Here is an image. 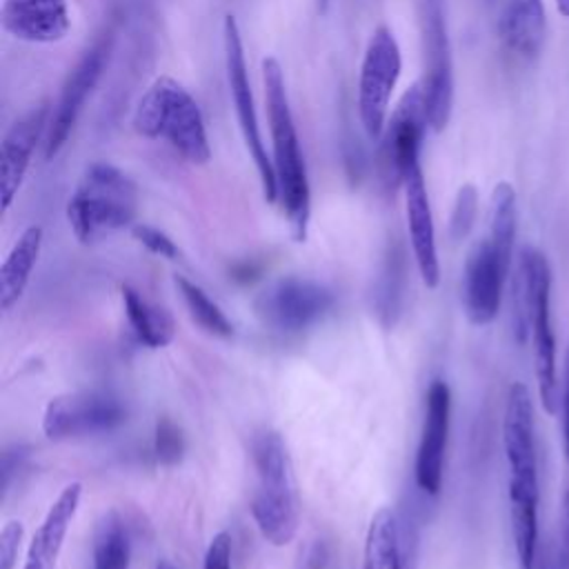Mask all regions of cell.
<instances>
[{
	"label": "cell",
	"instance_id": "ba28073f",
	"mask_svg": "<svg viewBox=\"0 0 569 569\" xmlns=\"http://www.w3.org/2000/svg\"><path fill=\"white\" fill-rule=\"evenodd\" d=\"M400 71L402 53L398 40L389 27L380 24L367 42L358 73V118L371 140H378L385 133Z\"/></svg>",
	"mask_w": 569,
	"mask_h": 569
},
{
	"label": "cell",
	"instance_id": "1f68e13d",
	"mask_svg": "<svg viewBox=\"0 0 569 569\" xmlns=\"http://www.w3.org/2000/svg\"><path fill=\"white\" fill-rule=\"evenodd\" d=\"M202 569H233L231 567V536L227 531H220L211 538L207 553H204Z\"/></svg>",
	"mask_w": 569,
	"mask_h": 569
},
{
	"label": "cell",
	"instance_id": "6da1fadb",
	"mask_svg": "<svg viewBox=\"0 0 569 569\" xmlns=\"http://www.w3.org/2000/svg\"><path fill=\"white\" fill-rule=\"evenodd\" d=\"M502 447L509 467V513L518 569H536L538 549V460L533 438V405L529 389L513 382L507 391Z\"/></svg>",
	"mask_w": 569,
	"mask_h": 569
},
{
	"label": "cell",
	"instance_id": "836d02e7",
	"mask_svg": "<svg viewBox=\"0 0 569 569\" xmlns=\"http://www.w3.org/2000/svg\"><path fill=\"white\" fill-rule=\"evenodd\" d=\"M562 431H565V451H567V458H569V351H567L565 393H562Z\"/></svg>",
	"mask_w": 569,
	"mask_h": 569
},
{
	"label": "cell",
	"instance_id": "603a6c76",
	"mask_svg": "<svg viewBox=\"0 0 569 569\" xmlns=\"http://www.w3.org/2000/svg\"><path fill=\"white\" fill-rule=\"evenodd\" d=\"M362 569H398V513L389 507L378 509L369 522Z\"/></svg>",
	"mask_w": 569,
	"mask_h": 569
},
{
	"label": "cell",
	"instance_id": "2e32d148",
	"mask_svg": "<svg viewBox=\"0 0 569 569\" xmlns=\"http://www.w3.org/2000/svg\"><path fill=\"white\" fill-rule=\"evenodd\" d=\"M49 116H51V111H49L47 102H40L36 107H31L22 118H18L2 138V147H0L2 211H9L13 198L18 196V191L24 182L36 144L40 138L44 140V136H47Z\"/></svg>",
	"mask_w": 569,
	"mask_h": 569
},
{
	"label": "cell",
	"instance_id": "8d00e7d4",
	"mask_svg": "<svg viewBox=\"0 0 569 569\" xmlns=\"http://www.w3.org/2000/svg\"><path fill=\"white\" fill-rule=\"evenodd\" d=\"M156 569H176V567H173L169 560H160V562L156 565Z\"/></svg>",
	"mask_w": 569,
	"mask_h": 569
},
{
	"label": "cell",
	"instance_id": "5b68a950",
	"mask_svg": "<svg viewBox=\"0 0 569 569\" xmlns=\"http://www.w3.org/2000/svg\"><path fill=\"white\" fill-rule=\"evenodd\" d=\"M136 182L109 162H93L84 169L67 202V220L76 240L91 244L129 227L136 218Z\"/></svg>",
	"mask_w": 569,
	"mask_h": 569
},
{
	"label": "cell",
	"instance_id": "f546056e",
	"mask_svg": "<svg viewBox=\"0 0 569 569\" xmlns=\"http://www.w3.org/2000/svg\"><path fill=\"white\" fill-rule=\"evenodd\" d=\"M24 527L20 520H9L0 531V569H13L22 545Z\"/></svg>",
	"mask_w": 569,
	"mask_h": 569
},
{
	"label": "cell",
	"instance_id": "e575fe53",
	"mask_svg": "<svg viewBox=\"0 0 569 569\" xmlns=\"http://www.w3.org/2000/svg\"><path fill=\"white\" fill-rule=\"evenodd\" d=\"M556 9L560 16L569 18V0H556Z\"/></svg>",
	"mask_w": 569,
	"mask_h": 569
},
{
	"label": "cell",
	"instance_id": "7c38bea8",
	"mask_svg": "<svg viewBox=\"0 0 569 569\" xmlns=\"http://www.w3.org/2000/svg\"><path fill=\"white\" fill-rule=\"evenodd\" d=\"M333 307V293L307 278H280L256 298L260 320L278 331H302Z\"/></svg>",
	"mask_w": 569,
	"mask_h": 569
},
{
	"label": "cell",
	"instance_id": "7402d4cb",
	"mask_svg": "<svg viewBox=\"0 0 569 569\" xmlns=\"http://www.w3.org/2000/svg\"><path fill=\"white\" fill-rule=\"evenodd\" d=\"M122 305L133 333L144 347L162 349L173 340L176 322L164 307L144 300L140 291L129 284H122Z\"/></svg>",
	"mask_w": 569,
	"mask_h": 569
},
{
	"label": "cell",
	"instance_id": "9c48e42d",
	"mask_svg": "<svg viewBox=\"0 0 569 569\" xmlns=\"http://www.w3.org/2000/svg\"><path fill=\"white\" fill-rule=\"evenodd\" d=\"M113 42H116V29L107 27L93 38V42L80 53L76 64L69 69L62 82L60 96L49 116V127L42 142L44 160H53L67 144L87 98L93 93L98 80L104 73V67L113 51Z\"/></svg>",
	"mask_w": 569,
	"mask_h": 569
},
{
	"label": "cell",
	"instance_id": "cb8c5ba5",
	"mask_svg": "<svg viewBox=\"0 0 569 569\" xmlns=\"http://www.w3.org/2000/svg\"><path fill=\"white\" fill-rule=\"evenodd\" d=\"M131 540L122 518L107 511L93 531V569H129Z\"/></svg>",
	"mask_w": 569,
	"mask_h": 569
},
{
	"label": "cell",
	"instance_id": "f1b7e54d",
	"mask_svg": "<svg viewBox=\"0 0 569 569\" xmlns=\"http://www.w3.org/2000/svg\"><path fill=\"white\" fill-rule=\"evenodd\" d=\"M398 569H418V527L407 516H398Z\"/></svg>",
	"mask_w": 569,
	"mask_h": 569
},
{
	"label": "cell",
	"instance_id": "4fadbf2b",
	"mask_svg": "<svg viewBox=\"0 0 569 569\" xmlns=\"http://www.w3.org/2000/svg\"><path fill=\"white\" fill-rule=\"evenodd\" d=\"M429 127L422 84H413L393 109L382 133L380 167L387 180L402 182L405 173L420 164V144Z\"/></svg>",
	"mask_w": 569,
	"mask_h": 569
},
{
	"label": "cell",
	"instance_id": "d590c367",
	"mask_svg": "<svg viewBox=\"0 0 569 569\" xmlns=\"http://www.w3.org/2000/svg\"><path fill=\"white\" fill-rule=\"evenodd\" d=\"M327 7H329V0H316V9H318V13H325V11H327Z\"/></svg>",
	"mask_w": 569,
	"mask_h": 569
},
{
	"label": "cell",
	"instance_id": "44dd1931",
	"mask_svg": "<svg viewBox=\"0 0 569 569\" xmlns=\"http://www.w3.org/2000/svg\"><path fill=\"white\" fill-rule=\"evenodd\" d=\"M42 247V227H27L0 267V309L9 311L24 293Z\"/></svg>",
	"mask_w": 569,
	"mask_h": 569
},
{
	"label": "cell",
	"instance_id": "e0dca14e",
	"mask_svg": "<svg viewBox=\"0 0 569 569\" xmlns=\"http://www.w3.org/2000/svg\"><path fill=\"white\" fill-rule=\"evenodd\" d=\"M0 22L16 40L53 44L71 31L69 0H2Z\"/></svg>",
	"mask_w": 569,
	"mask_h": 569
},
{
	"label": "cell",
	"instance_id": "d6986e66",
	"mask_svg": "<svg viewBox=\"0 0 569 569\" xmlns=\"http://www.w3.org/2000/svg\"><path fill=\"white\" fill-rule=\"evenodd\" d=\"M80 498H82L80 482H71L60 491V496L53 500L44 520L38 525L29 542L22 569H56L64 536L78 511Z\"/></svg>",
	"mask_w": 569,
	"mask_h": 569
},
{
	"label": "cell",
	"instance_id": "52a82bcc",
	"mask_svg": "<svg viewBox=\"0 0 569 569\" xmlns=\"http://www.w3.org/2000/svg\"><path fill=\"white\" fill-rule=\"evenodd\" d=\"M222 51H224V71H227V84L229 93L233 100L238 127L244 140V147L256 164L262 196L267 202L278 200V187H276V171L271 156L267 153L258 113H256V100L251 93V82H249V71H247V60H244V47L240 38V29L233 16H224L222 22Z\"/></svg>",
	"mask_w": 569,
	"mask_h": 569
},
{
	"label": "cell",
	"instance_id": "ffe728a7",
	"mask_svg": "<svg viewBox=\"0 0 569 569\" xmlns=\"http://www.w3.org/2000/svg\"><path fill=\"white\" fill-rule=\"evenodd\" d=\"M547 33L542 0H507L498 18V36L507 51L531 60L540 53Z\"/></svg>",
	"mask_w": 569,
	"mask_h": 569
},
{
	"label": "cell",
	"instance_id": "4316f807",
	"mask_svg": "<svg viewBox=\"0 0 569 569\" xmlns=\"http://www.w3.org/2000/svg\"><path fill=\"white\" fill-rule=\"evenodd\" d=\"M476 213H478V191L473 184H465L458 196H456V204L451 211V222H449V231L453 240H462L467 238V233L471 231L473 222H476Z\"/></svg>",
	"mask_w": 569,
	"mask_h": 569
},
{
	"label": "cell",
	"instance_id": "9a60e30c",
	"mask_svg": "<svg viewBox=\"0 0 569 569\" xmlns=\"http://www.w3.org/2000/svg\"><path fill=\"white\" fill-rule=\"evenodd\" d=\"M425 422L420 433V445L416 451V485L429 493L438 496L442 487V467L445 449L449 436V416H451V391L447 382L433 380L425 396Z\"/></svg>",
	"mask_w": 569,
	"mask_h": 569
},
{
	"label": "cell",
	"instance_id": "83f0119b",
	"mask_svg": "<svg viewBox=\"0 0 569 569\" xmlns=\"http://www.w3.org/2000/svg\"><path fill=\"white\" fill-rule=\"evenodd\" d=\"M131 236L151 253L167 258V260H178L180 258V249L178 244L160 229L151 227V224H133L131 227Z\"/></svg>",
	"mask_w": 569,
	"mask_h": 569
},
{
	"label": "cell",
	"instance_id": "8fae6325",
	"mask_svg": "<svg viewBox=\"0 0 569 569\" xmlns=\"http://www.w3.org/2000/svg\"><path fill=\"white\" fill-rule=\"evenodd\" d=\"M124 418L127 409L113 393L76 391L49 400L42 416V431L51 440H67L111 431Z\"/></svg>",
	"mask_w": 569,
	"mask_h": 569
},
{
	"label": "cell",
	"instance_id": "3957f363",
	"mask_svg": "<svg viewBox=\"0 0 569 569\" xmlns=\"http://www.w3.org/2000/svg\"><path fill=\"white\" fill-rule=\"evenodd\" d=\"M513 333L520 342L531 338L533 371L540 402L553 413L560 400L556 371V338L551 329V269L542 251L522 247L513 276Z\"/></svg>",
	"mask_w": 569,
	"mask_h": 569
},
{
	"label": "cell",
	"instance_id": "484cf974",
	"mask_svg": "<svg viewBox=\"0 0 569 569\" xmlns=\"http://www.w3.org/2000/svg\"><path fill=\"white\" fill-rule=\"evenodd\" d=\"M153 451H156V458L167 467L178 465L184 456V436L180 427L169 418H160L156 425Z\"/></svg>",
	"mask_w": 569,
	"mask_h": 569
},
{
	"label": "cell",
	"instance_id": "ac0fdd59",
	"mask_svg": "<svg viewBox=\"0 0 569 569\" xmlns=\"http://www.w3.org/2000/svg\"><path fill=\"white\" fill-rule=\"evenodd\" d=\"M402 187H405V211H407V227H409V240H411L416 267L425 287L436 289L440 282V262H438L429 193L425 187L420 164L411 167L405 173Z\"/></svg>",
	"mask_w": 569,
	"mask_h": 569
},
{
	"label": "cell",
	"instance_id": "8992f818",
	"mask_svg": "<svg viewBox=\"0 0 569 569\" xmlns=\"http://www.w3.org/2000/svg\"><path fill=\"white\" fill-rule=\"evenodd\" d=\"M258 489L251 498V516L267 542L284 547L298 531V493L287 445L278 431H262L253 440Z\"/></svg>",
	"mask_w": 569,
	"mask_h": 569
},
{
	"label": "cell",
	"instance_id": "277c9868",
	"mask_svg": "<svg viewBox=\"0 0 569 569\" xmlns=\"http://www.w3.org/2000/svg\"><path fill=\"white\" fill-rule=\"evenodd\" d=\"M131 124L138 136L162 140L191 164H207L211 158L202 111L189 89L171 76H160L144 89Z\"/></svg>",
	"mask_w": 569,
	"mask_h": 569
},
{
	"label": "cell",
	"instance_id": "5bb4252c",
	"mask_svg": "<svg viewBox=\"0 0 569 569\" xmlns=\"http://www.w3.org/2000/svg\"><path fill=\"white\" fill-rule=\"evenodd\" d=\"M427 38V76L422 82L427 120L433 131H442L453 107V73L440 0H427L425 13Z\"/></svg>",
	"mask_w": 569,
	"mask_h": 569
},
{
	"label": "cell",
	"instance_id": "4dcf8cb0",
	"mask_svg": "<svg viewBox=\"0 0 569 569\" xmlns=\"http://www.w3.org/2000/svg\"><path fill=\"white\" fill-rule=\"evenodd\" d=\"M545 569H569V491L562 500V516H560V536L556 542L553 556L547 560Z\"/></svg>",
	"mask_w": 569,
	"mask_h": 569
},
{
	"label": "cell",
	"instance_id": "30bf717a",
	"mask_svg": "<svg viewBox=\"0 0 569 569\" xmlns=\"http://www.w3.org/2000/svg\"><path fill=\"white\" fill-rule=\"evenodd\" d=\"M511 258L513 242L498 240L489 233L471 247L462 278V302L469 322L482 327L498 316Z\"/></svg>",
	"mask_w": 569,
	"mask_h": 569
},
{
	"label": "cell",
	"instance_id": "d6a6232c",
	"mask_svg": "<svg viewBox=\"0 0 569 569\" xmlns=\"http://www.w3.org/2000/svg\"><path fill=\"white\" fill-rule=\"evenodd\" d=\"M331 551L325 540H313L302 553H300V569H325L329 565Z\"/></svg>",
	"mask_w": 569,
	"mask_h": 569
},
{
	"label": "cell",
	"instance_id": "7a4b0ae2",
	"mask_svg": "<svg viewBox=\"0 0 569 569\" xmlns=\"http://www.w3.org/2000/svg\"><path fill=\"white\" fill-rule=\"evenodd\" d=\"M262 84L271 133V162L276 171L278 200L296 242H305L311 218V189L300 138L289 107L282 67L273 56L262 60Z\"/></svg>",
	"mask_w": 569,
	"mask_h": 569
},
{
	"label": "cell",
	"instance_id": "d4e9b609",
	"mask_svg": "<svg viewBox=\"0 0 569 569\" xmlns=\"http://www.w3.org/2000/svg\"><path fill=\"white\" fill-rule=\"evenodd\" d=\"M191 318L211 336H218V338H231L233 336V325L231 320L224 316V311L207 296V291L191 282L189 278L184 276H176L173 278Z\"/></svg>",
	"mask_w": 569,
	"mask_h": 569
}]
</instances>
